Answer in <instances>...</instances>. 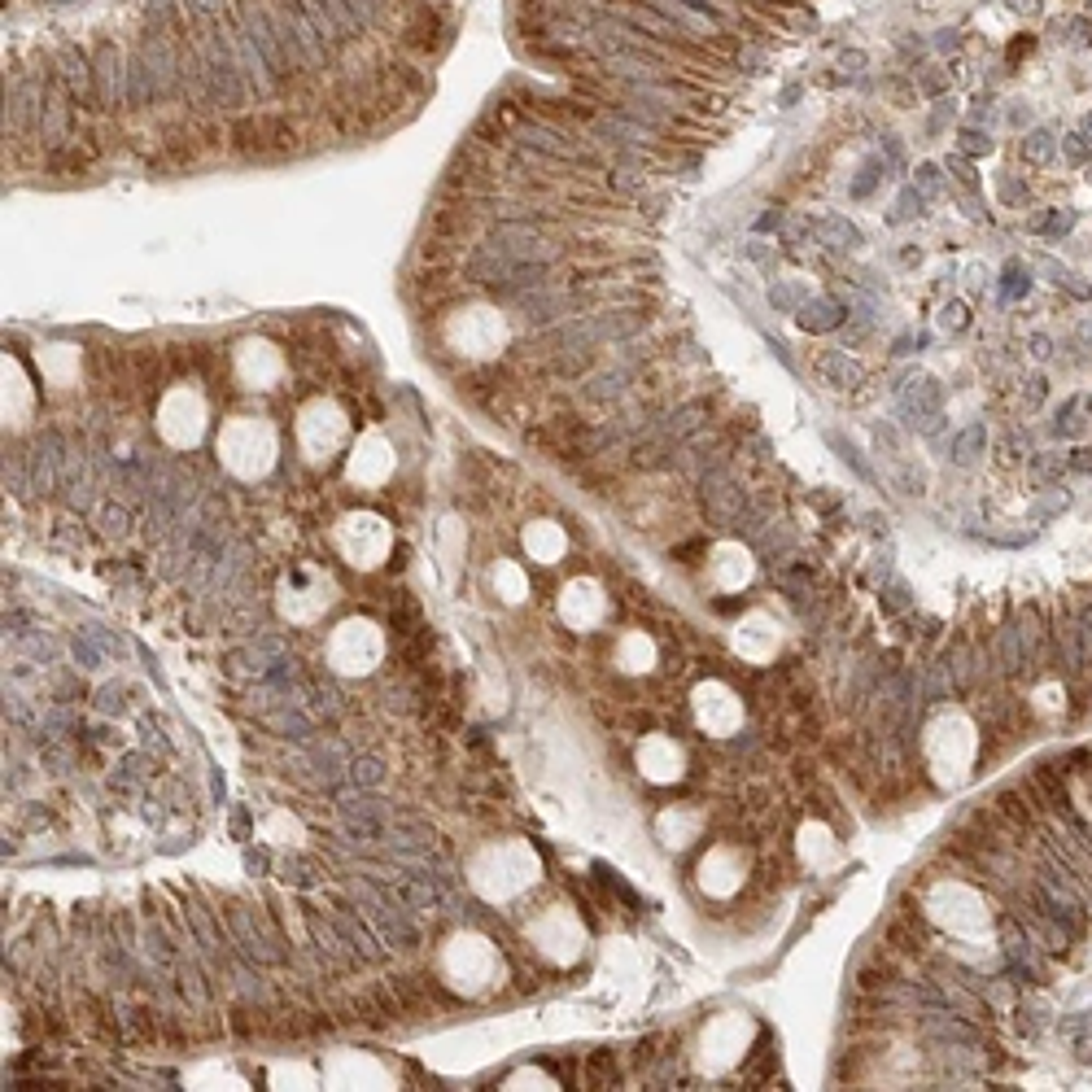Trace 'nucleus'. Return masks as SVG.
Listing matches in <instances>:
<instances>
[{"mask_svg": "<svg viewBox=\"0 0 1092 1092\" xmlns=\"http://www.w3.org/2000/svg\"><path fill=\"white\" fill-rule=\"evenodd\" d=\"M223 927H228L236 953L245 961H254V965H284V935L266 922L263 909L228 904L223 909Z\"/></svg>", "mask_w": 1092, "mask_h": 1092, "instance_id": "1", "label": "nucleus"}, {"mask_svg": "<svg viewBox=\"0 0 1092 1092\" xmlns=\"http://www.w3.org/2000/svg\"><path fill=\"white\" fill-rule=\"evenodd\" d=\"M350 892L363 900L367 922L376 927V935L385 939V948H411L415 944V922H411V909L397 900L394 892H380L371 878H354Z\"/></svg>", "mask_w": 1092, "mask_h": 1092, "instance_id": "2", "label": "nucleus"}, {"mask_svg": "<svg viewBox=\"0 0 1092 1092\" xmlns=\"http://www.w3.org/2000/svg\"><path fill=\"white\" fill-rule=\"evenodd\" d=\"M97 100L105 114H118V109H132V57L118 48V44H100L97 57Z\"/></svg>", "mask_w": 1092, "mask_h": 1092, "instance_id": "3", "label": "nucleus"}, {"mask_svg": "<svg viewBox=\"0 0 1092 1092\" xmlns=\"http://www.w3.org/2000/svg\"><path fill=\"white\" fill-rule=\"evenodd\" d=\"M699 485H703V502H708V516H712V525L717 529H734L738 525V516L747 511V494L738 490V481L729 476V467H708L703 476H699Z\"/></svg>", "mask_w": 1092, "mask_h": 1092, "instance_id": "4", "label": "nucleus"}, {"mask_svg": "<svg viewBox=\"0 0 1092 1092\" xmlns=\"http://www.w3.org/2000/svg\"><path fill=\"white\" fill-rule=\"evenodd\" d=\"M389 878V892L411 909V913H441L446 909V895L450 887L432 874H415V869H397V874H385Z\"/></svg>", "mask_w": 1092, "mask_h": 1092, "instance_id": "5", "label": "nucleus"}, {"mask_svg": "<svg viewBox=\"0 0 1092 1092\" xmlns=\"http://www.w3.org/2000/svg\"><path fill=\"white\" fill-rule=\"evenodd\" d=\"M306 927H310V939H315V953H319V961L324 965H332V970H350V965H359V953L350 948V939L341 935V927L332 922L328 913H319V909H306Z\"/></svg>", "mask_w": 1092, "mask_h": 1092, "instance_id": "6", "label": "nucleus"}, {"mask_svg": "<svg viewBox=\"0 0 1092 1092\" xmlns=\"http://www.w3.org/2000/svg\"><path fill=\"white\" fill-rule=\"evenodd\" d=\"M350 761H354V756H350V747H345L341 738H310V743H306V752H298V756H293V764H298V769H315V773L324 778V787H328V791L336 787V778H341V773H350Z\"/></svg>", "mask_w": 1092, "mask_h": 1092, "instance_id": "7", "label": "nucleus"}, {"mask_svg": "<svg viewBox=\"0 0 1092 1092\" xmlns=\"http://www.w3.org/2000/svg\"><path fill=\"white\" fill-rule=\"evenodd\" d=\"M918 1031H922L927 1040H935V1044H979V1040H983L979 1026H974V1018H965V1014H957V1009H927L922 1023H918Z\"/></svg>", "mask_w": 1092, "mask_h": 1092, "instance_id": "8", "label": "nucleus"}, {"mask_svg": "<svg viewBox=\"0 0 1092 1092\" xmlns=\"http://www.w3.org/2000/svg\"><path fill=\"white\" fill-rule=\"evenodd\" d=\"M328 918L341 927V935L350 939V948H354L363 961H380V957H385V939H380V935H376V927H371L367 918H359L350 904H336V909H328Z\"/></svg>", "mask_w": 1092, "mask_h": 1092, "instance_id": "9", "label": "nucleus"}, {"mask_svg": "<svg viewBox=\"0 0 1092 1092\" xmlns=\"http://www.w3.org/2000/svg\"><path fill=\"white\" fill-rule=\"evenodd\" d=\"M1053 651H1058V664L1061 668H1084L1092 656V642L1088 633H1084V625H1079V616H1070V612H1061L1058 621H1053Z\"/></svg>", "mask_w": 1092, "mask_h": 1092, "instance_id": "10", "label": "nucleus"}, {"mask_svg": "<svg viewBox=\"0 0 1092 1092\" xmlns=\"http://www.w3.org/2000/svg\"><path fill=\"white\" fill-rule=\"evenodd\" d=\"M629 380H633V367H629V363H612L607 371L590 376V385H586V402H603V406H612V402H621V397L629 394Z\"/></svg>", "mask_w": 1092, "mask_h": 1092, "instance_id": "11", "label": "nucleus"}, {"mask_svg": "<svg viewBox=\"0 0 1092 1092\" xmlns=\"http://www.w3.org/2000/svg\"><path fill=\"white\" fill-rule=\"evenodd\" d=\"M266 721H271L275 734H284V738H293V743H310V738H315V717H310L306 708H289V703H284V708L271 712Z\"/></svg>", "mask_w": 1092, "mask_h": 1092, "instance_id": "12", "label": "nucleus"}, {"mask_svg": "<svg viewBox=\"0 0 1092 1092\" xmlns=\"http://www.w3.org/2000/svg\"><path fill=\"white\" fill-rule=\"evenodd\" d=\"M149 769H153V764H149V756H144V752H127V756L118 761V769L109 773V787H114L118 795L140 791V787H144V778H149Z\"/></svg>", "mask_w": 1092, "mask_h": 1092, "instance_id": "13", "label": "nucleus"}, {"mask_svg": "<svg viewBox=\"0 0 1092 1092\" xmlns=\"http://www.w3.org/2000/svg\"><path fill=\"white\" fill-rule=\"evenodd\" d=\"M817 376L826 380L830 389H852L860 380V367L848 359V354H839V350H830V354H822L817 359Z\"/></svg>", "mask_w": 1092, "mask_h": 1092, "instance_id": "14", "label": "nucleus"}, {"mask_svg": "<svg viewBox=\"0 0 1092 1092\" xmlns=\"http://www.w3.org/2000/svg\"><path fill=\"white\" fill-rule=\"evenodd\" d=\"M301 695H306V712L315 721H332L341 712V695L332 686H324V682H301Z\"/></svg>", "mask_w": 1092, "mask_h": 1092, "instance_id": "15", "label": "nucleus"}, {"mask_svg": "<svg viewBox=\"0 0 1092 1092\" xmlns=\"http://www.w3.org/2000/svg\"><path fill=\"white\" fill-rule=\"evenodd\" d=\"M1066 472H1070V459H1066L1061 450H1040V455H1031V476H1035L1040 485H1058Z\"/></svg>", "mask_w": 1092, "mask_h": 1092, "instance_id": "16", "label": "nucleus"}, {"mask_svg": "<svg viewBox=\"0 0 1092 1092\" xmlns=\"http://www.w3.org/2000/svg\"><path fill=\"white\" fill-rule=\"evenodd\" d=\"M1023 158H1026V162H1035V166L1053 162V158H1058V135L1049 132V127H1035V132H1026V135H1023Z\"/></svg>", "mask_w": 1092, "mask_h": 1092, "instance_id": "17", "label": "nucleus"}, {"mask_svg": "<svg viewBox=\"0 0 1092 1092\" xmlns=\"http://www.w3.org/2000/svg\"><path fill=\"white\" fill-rule=\"evenodd\" d=\"M97 529L105 537H127L132 533V511L123 502H100L97 507Z\"/></svg>", "mask_w": 1092, "mask_h": 1092, "instance_id": "18", "label": "nucleus"}, {"mask_svg": "<svg viewBox=\"0 0 1092 1092\" xmlns=\"http://www.w3.org/2000/svg\"><path fill=\"white\" fill-rule=\"evenodd\" d=\"M385 773H389V769H385V761H380V756H354V761H350V773H345V778H350L354 787H367V791H376V787L385 782Z\"/></svg>", "mask_w": 1092, "mask_h": 1092, "instance_id": "19", "label": "nucleus"}, {"mask_svg": "<svg viewBox=\"0 0 1092 1092\" xmlns=\"http://www.w3.org/2000/svg\"><path fill=\"white\" fill-rule=\"evenodd\" d=\"M983 446H988V432L979 429V424H970V429H961L957 437H953V459H957V464H974Z\"/></svg>", "mask_w": 1092, "mask_h": 1092, "instance_id": "20", "label": "nucleus"}, {"mask_svg": "<svg viewBox=\"0 0 1092 1092\" xmlns=\"http://www.w3.org/2000/svg\"><path fill=\"white\" fill-rule=\"evenodd\" d=\"M1075 223H1079V214H1075V210H1049V214L1031 219V232H1040V236H1070V232H1075Z\"/></svg>", "mask_w": 1092, "mask_h": 1092, "instance_id": "21", "label": "nucleus"}, {"mask_svg": "<svg viewBox=\"0 0 1092 1092\" xmlns=\"http://www.w3.org/2000/svg\"><path fill=\"white\" fill-rule=\"evenodd\" d=\"M799 324H804V328H813V332L834 328V324H839V306H834L830 298L808 301V306H804V315H799Z\"/></svg>", "mask_w": 1092, "mask_h": 1092, "instance_id": "22", "label": "nucleus"}, {"mask_svg": "<svg viewBox=\"0 0 1092 1092\" xmlns=\"http://www.w3.org/2000/svg\"><path fill=\"white\" fill-rule=\"evenodd\" d=\"M1053 35H1058L1061 44H1070V48H1088L1092 18H1061V22H1053Z\"/></svg>", "mask_w": 1092, "mask_h": 1092, "instance_id": "23", "label": "nucleus"}, {"mask_svg": "<svg viewBox=\"0 0 1092 1092\" xmlns=\"http://www.w3.org/2000/svg\"><path fill=\"white\" fill-rule=\"evenodd\" d=\"M1084 411V394L1079 397H1066L1058 406V420H1053V437H1079L1084 432V420H1075Z\"/></svg>", "mask_w": 1092, "mask_h": 1092, "instance_id": "24", "label": "nucleus"}, {"mask_svg": "<svg viewBox=\"0 0 1092 1092\" xmlns=\"http://www.w3.org/2000/svg\"><path fill=\"white\" fill-rule=\"evenodd\" d=\"M822 240H826L830 249H857L860 232L852 228V223H843V219H826V223H822Z\"/></svg>", "mask_w": 1092, "mask_h": 1092, "instance_id": "25", "label": "nucleus"}, {"mask_svg": "<svg viewBox=\"0 0 1092 1092\" xmlns=\"http://www.w3.org/2000/svg\"><path fill=\"white\" fill-rule=\"evenodd\" d=\"M1058 149H1061V158L1070 166H1088L1092 162V140L1084 132H1066L1058 140Z\"/></svg>", "mask_w": 1092, "mask_h": 1092, "instance_id": "26", "label": "nucleus"}, {"mask_svg": "<svg viewBox=\"0 0 1092 1092\" xmlns=\"http://www.w3.org/2000/svg\"><path fill=\"white\" fill-rule=\"evenodd\" d=\"M319 874H324V869H319L315 860L298 857V852H293V857H284V878H289V883H298V887H315V883H319Z\"/></svg>", "mask_w": 1092, "mask_h": 1092, "instance_id": "27", "label": "nucleus"}, {"mask_svg": "<svg viewBox=\"0 0 1092 1092\" xmlns=\"http://www.w3.org/2000/svg\"><path fill=\"white\" fill-rule=\"evenodd\" d=\"M1070 507V494L1061 490V485H1044V494H1040V502L1031 507V516L1035 520H1044V516H1058V511H1066Z\"/></svg>", "mask_w": 1092, "mask_h": 1092, "instance_id": "28", "label": "nucleus"}, {"mask_svg": "<svg viewBox=\"0 0 1092 1092\" xmlns=\"http://www.w3.org/2000/svg\"><path fill=\"white\" fill-rule=\"evenodd\" d=\"M1031 293V271L1026 266H1009L1005 271V280H1000V298L1014 301V298H1026Z\"/></svg>", "mask_w": 1092, "mask_h": 1092, "instance_id": "29", "label": "nucleus"}, {"mask_svg": "<svg viewBox=\"0 0 1092 1092\" xmlns=\"http://www.w3.org/2000/svg\"><path fill=\"white\" fill-rule=\"evenodd\" d=\"M1044 1023H1049V1014H1044L1040 1005H1023V1009H1018V1031H1023L1026 1040H1035V1035L1044 1031Z\"/></svg>", "mask_w": 1092, "mask_h": 1092, "instance_id": "30", "label": "nucleus"}, {"mask_svg": "<svg viewBox=\"0 0 1092 1092\" xmlns=\"http://www.w3.org/2000/svg\"><path fill=\"white\" fill-rule=\"evenodd\" d=\"M1044 397H1049V380H1044L1040 371H1035V376H1026V380H1023V406H1026V411H1035Z\"/></svg>", "mask_w": 1092, "mask_h": 1092, "instance_id": "31", "label": "nucleus"}, {"mask_svg": "<svg viewBox=\"0 0 1092 1092\" xmlns=\"http://www.w3.org/2000/svg\"><path fill=\"white\" fill-rule=\"evenodd\" d=\"M957 140H961V153H970V158H979V153L992 149V140H988L983 132H974V127H961Z\"/></svg>", "mask_w": 1092, "mask_h": 1092, "instance_id": "32", "label": "nucleus"}, {"mask_svg": "<svg viewBox=\"0 0 1092 1092\" xmlns=\"http://www.w3.org/2000/svg\"><path fill=\"white\" fill-rule=\"evenodd\" d=\"M918 184H922V193H927V197L944 193V175H939V166H935V162L918 166Z\"/></svg>", "mask_w": 1092, "mask_h": 1092, "instance_id": "33", "label": "nucleus"}, {"mask_svg": "<svg viewBox=\"0 0 1092 1092\" xmlns=\"http://www.w3.org/2000/svg\"><path fill=\"white\" fill-rule=\"evenodd\" d=\"M909 603H913V595H909V586H900V581L883 590V607H887V612H904Z\"/></svg>", "mask_w": 1092, "mask_h": 1092, "instance_id": "34", "label": "nucleus"}, {"mask_svg": "<svg viewBox=\"0 0 1092 1092\" xmlns=\"http://www.w3.org/2000/svg\"><path fill=\"white\" fill-rule=\"evenodd\" d=\"M1092 1026V1009H1075V1014H1066L1058 1023V1031L1061 1035H1079V1031H1088Z\"/></svg>", "mask_w": 1092, "mask_h": 1092, "instance_id": "35", "label": "nucleus"}, {"mask_svg": "<svg viewBox=\"0 0 1092 1092\" xmlns=\"http://www.w3.org/2000/svg\"><path fill=\"white\" fill-rule=\"evenodd\" d=\"M97 708H100V712H123V686H100V691H97Z\"/></svg>", "mask_w": 1092, "mask_h": 1092, "instance_id": "36", "label": "nucleus"}, {"mask_svg": "<svg viewBox=\"0 0 1092 1092\" xmlns=\"http://www.w3.org/2000/svg\"><path fill=\"white\" fill-rule=\"evenodd\" d=\"M764 62H769V53H764V48H738V66H743V70H761Z\"/></svg>", "mask_w": 1092, "mask_h": 1092, "instance_id": "37", "label": "nucleus"}, {"mask_svg": "<svg viewBox=\"0 0 1092 1092\" xmlns=\"http://www.w3.org/2000/svg\"><path fill=\"white\" fill-rule=\"evenodd\" d=\"M1026 345H1031V359H1049V354H1053V341H1049L1044 332H1031Z\"/></svg>", "mask_w": 1092, "mask_h": 1092, "instance_id": "38", "label": "nucleus"}, {"mask_svg": "<svg viewBox=\"0 0 1092 1092\" xmlns=\"http://www.w3.org/2000/svg\"><path fill=\"white\" fill-rule=\"evenodd\" d=\"M922 205H927V193H913V188H909V193L900 197V210H904V214H922Z\"/></svg>", "mask_w": 1092, "mask_h": 1092, "instance_id": "39", "label": "nucleus"}, {"mask_svg": "<svg viewBox=\"0 0 1092 1092\" xmlns=\"http://www.w3.org/2000/svg\"><path fill=\"white\" fill-rule=\"evenodd\" d=\"M1070 472H1079V476H1092V450H1075V455H1070Z\"/></svg>", "mask_w": 1092, "mask_h": 1092, "instance_id": "40", "label": "nucleus"}, {"mask_svg": "<svg viewBox=\"0 0 1092 1092\" xmlns=\"http://www.w3.org/2000/svg\"><path fill=\"white\" fill-rule=\"evenodd\" d=\"M1000 193H1005V201H1009V205H1023V201H1026V188H1018V179H1005V184H1000Z\"/></svg>", "mask_w": 1092, "mask_h": 1092, "instance_id": "41", "label": "nucleus"}, {"mask_svg": "<svg viewBox=\"0 0 1092 1092\" xmlns=\"http://www.w3.org/2000/svg\"><path fill=\"white\" fill-rule=\"evenodd\" d=\"M944 328H965V306H944Z\"/></svg>", "mask_w": 1092, "mask_h": 1092, "instance_id": "42", "label": "nucleus"}, {"mask_svg": "<svg viewBox=\"0 0 1092 1092\" xmlns=\"http://www.w3.org/2000/svg\"><path fill=\"white\" fill-rule=\"evenodd\" d=\"M756 747V729H743V738H729V752H752Z\"/></svg>", "mask_w": 1092, "mask_h": 1092, "instance_id": "43", "label": "nucleus"}, {"mask_svg": "<svg viewBox=\"0 0 1092 1092\" xmlns=\"http://www.w3.org/2000/svg\"><path fill=\"white\" fill-rule=\"evenodd\" d=\"M1023 123H1031V109H1026L1023 100H1014V109H1009V127H1023Z\"/></svg>", "mask_w": 1092, "mask_h": 1092, "instance_id": "44", "label": "nucleus"}, {"mask_svg": "<svg viewBox=\"0 0 1092 1092\" xmlns=\"http://www.w3.org/2000/svg\"><path fill=\"white\" fill-rule=\"evenodd\" d=\"M948 170H957L961 184H965V188H974V170H970L965 162H953V158H948Z\"/></svg>", "mask_w": 1092, "mask_h": 1092, "instance_id": "45", "label": "nucleus"}, {"mask_svg": "<svg viewBox=\"0 0 1092 1092\" xmlns=\"http://www.w3.org/2000/svg\"><path fill=\"white\" fill-rule=\"evenodd\" d=\"M1075 616H1079V625H1084V633H1088V642H1092V603H1084Z\"/></svg>", "mask_w": 1092, "mask_h": 1092, "instance_id": "46", "label": "nucleus"}, {"mask_svg": "<svg viewBox=\"0 0 1092 1092\" xmlns=\"http://www.w3.org/2000/svg\"><path fill=\"white\" fill-rule=\"evenodd\" d=\"M266 860L271 857H266L263 848H254V852H249V869H266Z\"/></svg>", "mask_w": 1092, "mask_h": 1092, "instance_id": "47", "label": "nucleus"}, {"mask_svg": "<svg viewBox=\"0 0 1092 1092\" xmlns=\"http://www.w3.org/2000/svg\"><path fill=\"white\" fill-rule=\"evenodd\" d=\"M1079 1061H1092V1040H1079V1053H1075Z\"/></svg>", "mask_w": 1092, "mask_h": 1092, "instance_id": "48", "label": "nucleus"}, {"mask_svg": "<svg viewBox=\"0 0 1092 1092\" xmlns=\"http://www.w3.org/2000/svg\"><path fill=\"white\" fill-rule=\"evenodd\" d=\"M1084 135H1088V140H1092V114H1088V118H1084Z\"/></svg>", "mask_w": 1092, "mask_h": 1092, "instance_id": "49", "label": "nucleus"}]
</instances>
